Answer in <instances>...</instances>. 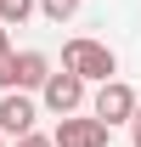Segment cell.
<instances>
[{
  "label": "cell",
  "instance_id": "12",
  "mask_svg": "<svg viewBox=\"0 0 141 147\" xmlns=\"http://www.w3.org/2000/svg\"><path fill=\"white\" fill-rule=\"evenodd\" d=\"M0 45H6V28H0Z\"/></svg>",
  "mask_w": 141,
  "mask_h": 147
},
{
  "label": "cell",
  "instance_id": "2",
  "mask_svg": "<svg viewBox=\"0 0 141 147\" xmlns=\"http://www.w3.org/2000/svg\"><path fill=\"white\" fill-rule=\"evenodd\" d=\"M136 102L141 96L130 91V85H124V79H107V85H96V96H90V119H96V125H130V113H136Z\"/></svg>",
  "mask_w": 141,
  "mask_h": 147
},
{
  "label": "cell",
  "instance_id": "11",
  "mask_svg": "<svg viewBox=\"0 0 141 147\" xmlns=\"http://www.w3.org/2000/svg\"><path fill=\"white\" fill-rule=\"evenodd\" d=\"M130 147H141V102H136V113H130Z\"/></svg>",
  "mask_w": 141,
  "mask_h": 147
},
{
  "label": "cell",
  "instance_id": "5",
  "mask_svg": "<svg viewBox=\"0 0 141 147\" xmlns=\"http://www.w3.org/2000/svg\"><path fill=\"white\" fill-rule=\"evenodd\" d=\"M34 119H40L34 96H23V91H6V96H0V136H6V142H11V136H28Z\"/></svg>",
  "mask_w": 141,
  "mask_h": 147
},
{
  "label": "cell",
  "instance_id": "9",
  "mask_svg": "<svg viewBox=\"0 0 141 147\" xmlns=\"http://www.w3.org/2000/svg\"><path fill=\"white\" fill-rule=\"evenodd\" d=\"M11 68H17V51L0 45V91H11Z\"/></svg>",
  "mask_w": 141,
  "mask_h": 147
},
{
  "label": "cell",
  "instance_id": "1",
  "mask_svg": "<svg viewBox=\"0 0 141 147\" xmlns=\"http://www.w3.org/2000/svg\"><path fill=\"white\" fill-rule=\"evenodd\" d=\"M62 74H73L79 85H107V79H119V57H113V45L79 34L62 45Z\"/></svg>",
  "mask_w": 141,
  "mask_h": 147
},
{
  "label": "cell",
  "instance_id": "10",
  "mask_svg": "<svg viewBox=\"0 0 141 147\" xmlns=\"http://www.w3.org/2000/svg\"><path fill=\"white\" fill-rule=\"evenodd\" d=\"M17 147H51V136H40V130H28V136H17Z\"/></svg>",
  "mask_w": 141,
  "mask_h": 147
},
{
  "label": "cell",
  "instance_id": "3",
  "mask_svg": "<svg viewBox=\"0 0 141 147\" xmlns=\"http://www.w3.org/2000/svg\"><path fill=\"white\" fill-rule=\"evenodd\" d=\"M40 102H45V113H56V119L85 113V85H79L73 74H51V79L40 85Z\"/></svg>",
  "mask_w": 141,
  "mask_h": 147
},
{
  "label": "cell",
  "instance_id": "13",
  "mask_svg": "<svg viewBox=\"0 0 141 147\" xmlns=\"http://www.w3.org/2000/svg\"><path fill=\"white\" fill-rule=\"evenodd\" d=\"M0 147H6V136H0Z\"/></svg>",
  "mask_w": 141,
  "mask_h": 147
},
{
  "label": "cell",
  "instance_id": "7",
  "mask_svg": "<svg viewBox=\"0 0 141 147\" xmlns=\"http://www.w3.org/2000/svg\"><path fill=\"white\" fill-rule=\"evenodd\" d=\"M34 17V0H0V28H23Z\"/></svg>",
  "mask_w": 141,
  "mask_h": 147
},
{
  "label": "cell",
  "instance_id": "4",
  "mask_svg": "<svg viewBox=\"0 0 141 147\" xmlns=\"http://www.w3.org/2000/svg\"><path fill=\"white\" fill-rule=\"evenodd\" d=\"M51 147H107V125H96L90 113H68V119L56 125Z\"/></svg>",
  "mask_w": 141,
  "mask_h": 147
},
{
  "label": "cell",
  "instance_id": "6",
  "mask_svg": "<svg viewBox=\"0 0 141 147\" xmlns=\"http://www.w3.org/2000/svg\"><path fill=\"white\" fill-rule=\"evenodd\" d=\"M45 79H51V57L45 51H17V68H11V91H40V85H45Z\"/></svg>",
  "mask_w": 141,
  "mask_h": 147
},
{
  "label": "cell",
  "instance_id": "8",
  "mask_svg": "<svg viewBox=\"0 0 141 147\" xmlns=\"http://www.w3.org/2000/svg\"><path fill=\"white\" fill-rule=\"evenodd\" d=\"M34 11H40V17H51V23H68L73 11H79V0H34Z\"/></svg>",
  "mask_w": 141,
  "mask_h": 147
}]
</instances>
